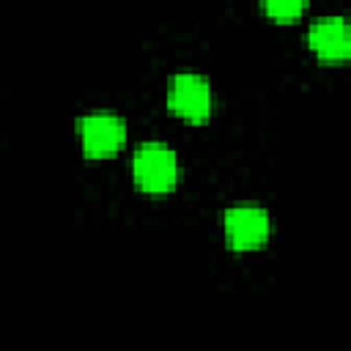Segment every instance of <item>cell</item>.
I'll return each instance as SVG.
<instances>
[{
  "label": "cell",
  "mask_w": 351,
  "mask_h": 351,
  "mask_svg": "<svg viewBox=\"0 0 351 351\" xmlns=\"http://www.w3.org/2000/svg\"><path fill=\"white\" fill-rule=\"evenodd\" d=\"M307 47L321 60H346L351 52V30L346 16L340 14H324L315 16L307 25Z\"/></svg>",
  "instance_id": "5b68a950"
},
{
  "label": "cell",
  "mask_w": 351,
  "mask_h": 351,
  "mask_svg": "<svg viewBox=\"0 0 351 351\" xmlns=\"http://www.w3.org/2000/svg\"><path fill=\"white\" fill-rule=\"evenodd\" d=\"M222 236L230 250L250 252L269 241L271 236V217L258 203H230L222 211Z\"/></svg>",
  "instance_id": "277c9868"
},
{
  "label": "cell",
  "mask_w": 351,
  "mask_h": 351,
  "mask_svg": "<svg viewBox=\"0 0 351 351\" xmlns=\"http://www.w3.org/2000/svg\"><path fill=\"white\" fill-rule=\"evenodd\" d=\"M129 134L126 118L115 110H90L77 118V137L85 156L104 159L123 148Z\"/></svg>",
  "instance_id": "3957f363"
},
{
  "label": "cell",
  "mask_w": 351,
  "mask_h": 351,
  "mask_svg": "<svg viewBox=\"0 0 351 351\" xmlns=\"http://www.w3.org/2000/svg\"><path fill=\"white\" fill-rule=\"evenodd\" d=\"M167 110L189 123H203L214 107V90L206 74L200 71H176L165 88Z\"/></svg>",
  "instance_id": "7a4b0ae2"
},
{
  "label": "cell",
  "mask_w": 351,
  "mask_h": 351,
  "mask_svg": "<svg viewBox=\"0 0 351 351\" xmlns=\"http://www.w3.org/2000/svg\"><path fill=\"white\" fill-rule=\"evenodd\" d=\"M132 178L148 195L170 192L181 178V159L165 140H143L132 151Z\"/></svg>",
  "instance_id": "6da1fadb"
},
{
  "label": "cell",
  "mask_w": 351,
  "mask_h": 351,
  "mask_svg": "<svg viewBox=\"0 0 351 351\" xmlns=\"http://www.w3.org/2000/svg\"><path fill=\"white\" fill-rule=\"evenodd\" d=\"M263 11H266L271 19L291 22V19L302 16L304 3H302V0H266V3H263Z\"/></svg>",
  "instance_id": "8992f818"
}]
</instances>
